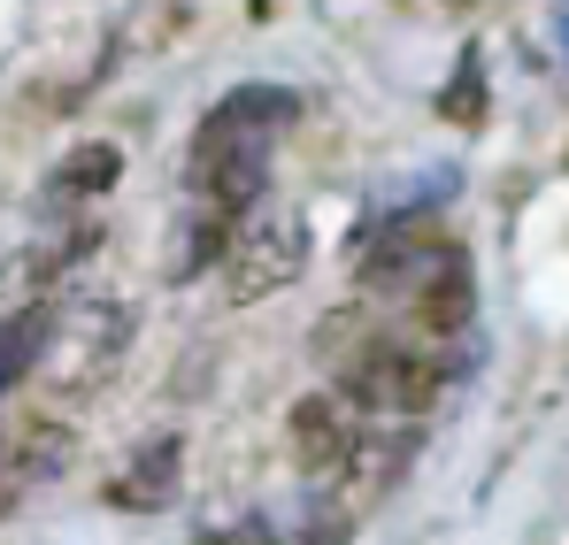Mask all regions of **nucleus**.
Masks as SVG:
<instances>
[{
  "label": "nucleus",
  "mask_w": 569,
  "mask_h": 545,
  "mask_svg": "<svg viewBox=\"0 0 569 545\" xmlns=\"http://www.w3.org/2000/svg\"><path fill=\"white\" fill-rule=\"evenodd\" d=\"M416 446H423V423H416V415H362V407H355L347 484H362V492H392V484L408 476Z\"/></svg>",
  "instance_id": "423d86ee"
},
{
  "label": "nucleus",
  "mask_w": 569,
  "mask_h": 545,
  "mask_svg": "<svg viewBox=\"0 0 569 545\" xmlns=\"http://www.w3.org/2000/svg\"><path fill=\"white\" fill-rule=\"evenodd\" d=\"M231 223H239V215H216V208H200V200H192V215H178V231H170L162 276H170V284H192L200 270H216V262H223Z\"/></svg>",
  "instance_id": "1a4fd4ad"
},
{
  "label": "nucleus",
  "mask_w": 569,
  "mask_h": 545,
  "mask_svg": "<svg viewBox=\"0 0 569 545\" xmlns=\"http://www.w3.org/2000/svg\"><path fill=\"white\" fill-rule=\"evenodd\" d=\"M39 331H47V300H31V307H8V323H0V400L39 369Z\"/></svg>",
  "instance_id": "9b49d317"
},
{
  "label": "nucleus",
  "mask_w": 569,
  "mask_h": 545,
  "mask_svg": "<svg viewBox=\"0 0 569 545\" xmlns=\"http://www.w3.org/2000/svg\"><path fill=\"white\" fill-rule=\"evenodd\" d=\"M178 484H186V438H178V431H162V438H147L139 454L116 468L108 499H116V507H131V515H162V507L178 499Z\"/></svg>",
  "instance_id": "6e6552de"
},
{
  "label": "nucleus",
  "mask_w": 569,
  "mask_h": 545,
  "mask_svg": "<svg viewBox=\"0 0 569 545\" xmlns=\"http://www.w3.org/2000/svg\"><path fill=\"white\" fill-rule=\"evenodd\" d=\"M123 178V154L108 147V139H86V147H70L62 162H54V184H47V200H93V192H108V184Z\"/></svg>",
  "instance_id": "9d476101"
},
{
  "label": "nucleus",
  "mask_w": 569,
  "mask_h": 545,
  "mask_svg": "<svg viewBox=\"0 0 569 545\" xmlns=\"http://www.w3.org/2000/svg\"><path fill=\"white\" fill-rule=\"evenodd\" d=\"M562 54H569V0H562Z\"/></svg>",
  "instance_id": "4468645a"
},
{
  "label": "nucleus",
  "mask_w": 569,
  "mask_h": 545,
  "mask_svg": "<svg viewBox=\"0 0 569 545\" xmlns=\"http://www.w3.org/2000/svg\"><path fill=\"white\" fill-rule=\"evenodd\" d=\"M100 246L93 223H78V231H47V239H31L8 270H0V300H16V307H31V300H47V292H62L70 284V270L86 262Z\"/></svg>",
  "instance_id": "0eeeda50"
},
{
  "label": "nucleus",
  "mask_w": 569,
  "mask_h": 545,
  "mask_svg": "<svg viewBox=\"0 0 569 545\" xmlns=\"http://www.w3.org/2000/svg\"><path fill=\"white\" fill-rule=\"evenodd\" d=\"M447 8H477V0H447Z\"/></svg>",
  "instance_id": "2eb2a0df"
},
{
  "label": "nucleus",
  "mask_w": 569,
  "mask_h": 545,
  "mask_svg": "<svg viewBox=\"0 0 569 545\" xmlns=\"http://www.w3.org/2000/svg\"><path fill=\"white\" fill-rule=\"evenodd\" d=\"M439 115H447V123H485V54H477V47H462L455 78L439 92Z\"/></svg>",
  "instance_id": "ddd939ff"
},
{
  "label": "nucleus",
  "mask_w": 569,
  "mask_h": 545,
  "mask_svg": "<svg viewBox=\"0 0 569 545\" xmlns=\"http://www.w3.org/2000/svg\"><path fill=\"white\" fill-rule=\"evenodd\" d=\"M347 531H355V523H347L331 499H316V484H308L300 507L270 515V545H347Z\"/></svg>",
  "instance_id": "f8f14e48"
},
{
  "label": "nucleus",
  "mask_w": 569,
  "mask_h": 545,
  "mask_svg": "<svg viewBox=\"0 0 569 545\" xmlns=\"http://www.w3.org/2000/svg\"><path fill=\"white\" fill-rule=\"evenodd\" d=\"M300 123V92L284 85H239L223 92L186 147V192L216 215H247L270 184V154L278 139Z\"/></svg>",
  "instance_id": "f257e3e1"
},
{
  "label": "nucleus",
  "mask_w": 569,
  "mask_h": 545,
  "mask_svg": "<svg viewBox=\"0 0 569 545\" xmlns=\"http://www.w3.org/2000/svg\"><path fill=\"white\" fill-rule=\"evenodd\" d=\"M284 446H292V468H300L308 484L347 476V446H355V400H339V392H308V400H292Z\"/></svg>",
  "instance_id": "39448f33"
},
{
  "label": "nucleus",
  "mask_w": 569,
  "mask_h": 545,
  "mask_svg": "<svg viewBox=\"0 0 569 545\" xmlns=\"http://www.w3.org/2000/svg\"><path fill=\"white\" fill-rule=\"evenodd\" d=\"M455 262H470L431 215H378L370 231H362V254H355V292L370 300V307H423V292L439 284V276L455 270Z\"/></svg>",
  "instance_id": "7ed1b4c3"
},
{
  "label": "nucleus",
  "mask_w": 569,
  "mask_h": 545,
  "mask_svg": "<svg viewBox=\"0 0 569 545\" xmlns=\"http://www.w3.org/2000/svg\"><path fill=\"white\" fill-rule=\"evenodd\" d=\"M131 339H139V323H131V307L116 292L62 284V292H47V331H39V369L31 376L47 392H62V400H86L123 369Z\"/></svg>",
  "instance_id": "f03ea898"
},
{
  "label": "nucleus",
  "mask_w": 569,
  "mask_h": 545,
  "mask_svg": "<svg viewBox=\"0 0 569 545\" xmlns=\"http://www.w3.org/2000/svg\"><path fill=\"white\" fill-rule=\"evenodd\" d=\"M216 270H223V292H231L239 307H254V300L284 292L292 276L308 270V215H300L292 200H254V208L231 223Z\"/></svg>",
  "instance_id": "20e7f679"
}]
</instances>
